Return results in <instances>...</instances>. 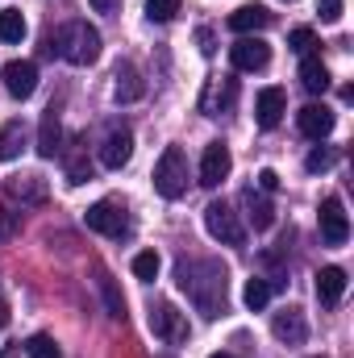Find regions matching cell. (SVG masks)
I'll use <instances>...</instances> for the list:
<instances>
[{"mask_svg": "<svg viewBox=\"0 0 354 358\" xmlns=\"http://www.w3.org/2000/svg\"><path fill=\"white\" fill-rule=\"evenodd\" d=\"M176 283L204 321H217L229 304V271L217 259H183L176 267Z\"/></svg>", "mask_w": 354, "mask_h": 358, "instance_id": "obj_1", "label": "cell"}, {"mask_svg": "<svg viewBox=\"0 0 354 358\" xmlns=\"http://www.w3.org/2000/svg\"><path fill=\"white\" fill-rule=\"evenodd\" d=\"M46 50L67 59L71 67H92L100 59V34L92 29L88 21H67V25H59L46 38Z\"/></svg>", "mask_w": 354, "mask_h": 358, "instance_id": "obj_2", "label": "cell"}, {"mask_svg": "<svg viewBox=\"0 0 354 358\" xmlns=\"http://www.w3.org/2000/svg\"><path fill=\"white\" fill-rule=\"evenodd\" d=\"M155 192L167 200H179L187 192V155L179 146H167L163 159L155 163Z\"/></svg>", "mask_w": 354, "mask_h": 358, "instance_id": "obj_3", "label": "cell"}, {"mask_svg": "<svg viewBox=\"0 0 354 358\" xmlns=\"http://www.w3.org/2000/svg\"><path fill=\"white\" fill-rule=\"evenodd\" d=\"M204 229H208L221 246H242V242H246V229H242L238 213H234L225 200H213V204L204 208Z\"/></svg>", "mask_w": 354, "mask_h": 358, "instance_id": "obj_4", "label": "cell"}, {"mask_svg": "<svg viewBox=\"0 0 354 358\" xmlns=\"http://www.w3.org/2000/svg\"><path fill=\"white\" fill-rule=\"evenodd\" d=\"M150 334L159 342H167V346H179V342H187V317L176 304L159 300V304H150Z\"/></svg>", "mask_w": 354, "mask_h": 358, "instance_id": "obj_5", "label": "cell"}, {"mask_svg": "<svg viewBox=\"0 0 354 358\" xmlns=\"http://www.w3.org/2000/svg\"><path fill=\"white\" fill-rule=\"evenodd\" d=\"M84 221H88V229L104 234V238H121L129 229V213H125L121 200H96L88 213H84Z\"/></svg>", "mask_w": 354, "mask_h": 358, "instance_id": "obj_6", "label": "cell"}, {"mask_svg": "<svg viewBox=\"0 0 354 358\" xmlns=\"http://www.w3.org/2000/svg\"><path fill=\"white\" fill-rule=\"evenodd\" d=\"M321 238L330 246H346V238H351V221H346V208H342L338 196L321 200Z\"/></svg>", "mask_w": 354, "mask_h": 358, "instance_id": "obj_7", "label": "cell"}, {"mask_svg": "<svg viewBox=\"0 0 354 358\" xmlns=\"http://www.w3.org/2000/svg\"><path fill=\"white\" fill-rule=\"evenodd\" d=\"M229 171H234L229 146H225V142H208V146H204V159H200V187H217Z\"/></svg>", "mask_w": 354, "mask_h": 358, "instance_id": "obj_8", "label": "cell"}, {"mask_svg": "<svg viewBox=\"0 0 354 358\" xmlns=\"http://www.w3.org/2000/svg\"><path fill=\"white\" fill-rule=\"evenodd\" d=\"M129 159H134V134L129 129H108L104 142H100V163L108 171H121Z\"/></svg>", "mask_w": 354, "mask_h": 358, "instance_id": "obj_9", "label": "cell"}, {"mask_svg": "<svg viewBox=\"0 0 354 358\" xmlns=\"http://www.w3.org/2000/svg\"><path fill=\"white\" fill-rule=\"evenodd\" d=\"M271 334H275L283 346H304V342H309V321H304L300 308H283V313L271 317Z\"/></svg>", "mask_w": 354, "mask_h": 358, "instance_id": "obj_10", "label": "cell"}, {"mask_svg": "<svg viewBox=\"0 0 354 358\" xmlns=\"http://www.w3.org/2000/svg\"><path fill=\"white\" fill-rule=\"evenodd\" d=\"M229 59H234L238 71H263L267 63H271V46H267L263 38H238L229 46Z\"/></svg>", "mask_w": 354, "mask_h": 358, "instance_id": "obj_11", "label": "cell"}, {"mask_svg": "<svg viewBox=\"0 0 354 358\" xmlns=\"http://www.w3.org/2000/svg\"><path fill=\"white\" fill-rule=\"evenodd\" d=\"M4 88H8V96H17V100H29L38 92V67L29 59L4 63Z\"/></svg>", "mask_w": 354, "mask_h": 358, "instance_id": "obj_12", "label": "cell"}, {"mask_svg": "<svg viewBox=\"0 0 354 358\" xmlns=\"http://www.w3.org/2000/svg\"><path fill=\"white\" fill-rule=\"evenodd\" d=\"M296 125H300V134H304V138L321 142V138H330V134H334V113H330L325 104H304V108L296 113Z\"/></svg>", "mask_w": 354, "mask_h": 358, "instance_id": "obj_13", "label": "cell"}, {"mask_svg": "<svg viewBox=\"0 0 354 358\" xmlns=\"http://www.w3.org/2000/svg\"><path fill=\"white\" fill-rule=\"evenodd\" d=\"M283 113H288V96H283V88H263L259 92V100H255V117H259L263 129H275V125L283 121Z\"/></svg>", "mask_w": 354, "mask_h": 358, "instance_id": "obj_14", "label": "cell"}, {"mask_svg": "<svg viewBox=\"0 0 354 358\" xmlns=\"http://www.w3.org/2000/svg\"><path fill=\"white\" fill-rule=\"evenodd\" d=\"M234 100H238V80L221 76V80H213V84H208L204 100H200V108H204L208 117H217L221 108H234Z\"/></svg>", "mask_w": 354, "mask_h": 358, "instance_id": "obj_15", "label": "cell"}, {"mask_svg": "<svg viewBox=\"0 0 354 358\" xmlns=\"http://www.w3.org/2000/svg\"><path fill=\"white\" fill-rule=\"evenodd\" d=\"M142 92H146V84H142V76H138V67H134V63H121V67L113 71V96H117L121 104L142 100Z\"/></svg>", "mask_w": 354, "mask_h": 358, "instance_id": "obj_16", "label": "cell"}, {"mask_svg": "<svg viewBox=\"0 0 354 358\" xmlns=\"http://www.w3.org/2000/svg\"><path fill=\"white\" fill-rule=\"evenodd\" d=\"M267 25H271V13H267L263 4H242V8L229 13V29L242 34V38H250L255 29H267Z\"/></svg>", "mask_w": 354, "mask_h": 358, "instance_id": "obj_17", "label": "cell"}, {"mask_svg": "<svg viewBox=\"0 0 354 358\" xmlns=\"http://www.w3.org/2000/svg\"><path fill=\"white\" fill-rule=\"evenodd\" d=\"M242 208H246V221H250L255 229H271V225H275V208H271V200H267L263 192L246 187V192H242Z\"/></svg>", "mask_w": 354, "mask_h": 358, "instance_id": "obj_18", "label": "cell"}, {"mask_svg": "<svg viewBox=\"0 0 354 358\" xmlns=\"http://www.w3.org/2000/svg\"><path fill=\"white\" fill-rule=\"evenodd\" d=\"M346 292V271L342 267H321L317 271V300L321 304H338Z\"/></svg>", "mask_w": 354, "mask_h": 358, "instance_id": "obj_19", "label": "cell"}, {"mask_svg": "<svg viewBox=\"0 0 354 358\" xmlns=\"http://www.w3.org/2000/svg\"><path fill=\"white\" fill-rule=\"evenodd\" d=\"M300 84H304V92H313V96L330 92V67H325L317 55H304V63H300Z\"/></svg>", "mask_w": 354, "mask_h": 358, "instance_id": "obj_20", "label": "cell"}, {"mask_svg": "<svg viewBox=\"0 0 354 358\" xmlns=\"http://www.w3.org/2000/svg\"><path fill=\"white\" fill-rule=\"evenodd\" d=\"M63 150V129H59V117H55V108L42 117V129H38V155L42 159H55Z\"/></svg>", "mask_w": 354, "mask_h": 358, "instance_id": "obj_21", "label": "cell"}, {"mask_svg": "<svg viewBox=\"0 0 354 358\" xmlns=\"http://www.w3.org/2000/svg\"><path fill=\"white\" fill-rule=\"evenodd\" d=\"M25 150V125L21 121H4L0 125V163H13Z\"/></svg>", "mask_w": 354, "mask_h": 358, "instance_id": "obj_22", "label": "cell"}, {"mask_svg": "<svg viewBox=\"0 0 354 358\" xmlns=\"http://www.w3.org/2000/svg\"><path fill=\"white\" fill-rule=\"evenodd\" d=\"M8 196L21 200V204H38V200H46V183H42V176L8 179Z\"/></svg>", "mask_w": 354, "mask_h": 358, "instance_id": "obj_23", "label": "cell"}, {"mask_svg": "<svg viewBox=\"0 0 354 358\" xmlns=\"http://www.w3.org/2000/svg\"><path fill=\"white\" fill-rule=\"evenodd\" d=\"M25 17H21V8H0V42H21L25 38Z\"/></svg>", "mask_w": 354, "mask_h": 358, "instance_id": "obj_24", "label": "cell"}, {"mask_svg": "<svg viewBox=\"0 0 354 358\" xmlns=\"http://www.w3.org/2000/svg\"><path fill=\"white\" fill-rule=\"evenodd\" d=\"M96 279H100V296H104V304H108V317H117V321H125V300H121V292H117V283H113V275H108V271H100Z\"/></svg>", "mask_w": 354, "mask_h": 358, "instance_id": "obj_25", "label": "cell"}, {"mask_svg": "<svg viewBox=\"0 0 354 358\" xmlns=\"http://www.w3.org/2000/svg\"><path fill=\"white\" fill-rule=\"evenodd\" d=\"M271 292H275V287H271L267 279H259V275H255V279H246V292H242V300H246V308H250V313H259V308H267Z\"/></svg>", "mask_w": 354, "mask_h": 358, "instance_id": "obj_26", "label": "cell"}, {"mask_svg": "<svg viewBox=\"0 0 354 358\" xmlns=\"http://www.w3.org/2000/svg\"><path fill=\"white\" fill-rule=\"evenodd\" d=\"M25 355L29 358H63V350H59V342H55L50 334H34V338L25 342Z\"/></svg>", "mask_w": 354, "mask_h": 358, "instance_id": "obj_27", "label": "cell"}, {"mask_svg": "<svg viewBox=\"0 0 354 358\" xmlns=\"http://www.w3.org/2000/svg\"><path fill=\"white\" fill-rule=\"evenodd\" d=\"M159 267H163V259H159L155 250H142V255H134V275H138L142 283H150V279L159 275Z\"/></svg>", "mask_w": 354, "mask_h": 358, "instance_id": "obj_28", "label": "cell"}, {"mask_svg": "<svg viewBox=\"0 0 354 358\" xmlns=\"http://www.w3.org/2000/svg\"><path fill=\"white\" fill-rule=\"evenodd\" d=\"M179 13V0H146V17L150 21H171Z\"/></svg>", "mask_w": 354, "mask_h": 358, "instance_id": "obj_29", "label": "cell"}, {"mask_svg": "<svg viewBox=\"0 0 354 358\" xmlns=\"http://www.w3.org/2000/svg\"><path fill=\"white\" fill-rule=\"evenodd\" d=\"M67 179H71V183H88L92 179V163L84 155H71V159H67Z\"/></svg>", "mask_w": 354, "mask_h": 358, "instance_id": "obj_30", "label": "cell"}, {"mask_svg": "<svg viewBox=\"0 0 354 358\" xmlns=\"http://www.w3.org/2000/svg\"><path fill=\"white\" fill-rule=\"evenodd\" d=\"M313 42H317V38H313V29H304V25L288 34V46H292L296 55H309V50H313Z\"/></svg>", "mask_w": 354, "mask_h": 358, "instance_id": "obj_31", "label": "cell"}, {"mask_svg": "<svg viewBox=\"0 0 354 358\" xmlns=\"http://www.w3.org/2000/svg\"><path fill=\"white\" fill-rule=\"evenodd\" d=\"M330 163H334V155H330V150H325V146H317V150H313V155H309V159H304V167H309V171H313V176H317V171H325V167H330Z\"/></svg>", "mask_w": 354, "mask_h": 358, "instance_id": "obj_32", "label": "cell"}, {"mask_svg": "<svg viewBox=\"0 0 354 358\" xmlns=\"http://www.w3.org/2000/svg\"><path fill=\"white\" fill-rule=\"evenodd\" d=\"M317 13H321V21H330V25H334V21H342V0H321V8H317Z\"/></svg>", "mask_w": 354, "mask_h": 358, "instance_id": "obj_33", "label": "cell"}, {"mask_svg": "<svg viewBox=\"0 0 354 358\" xmlns=\"http://www.w3.org/2000/svg\"><path fill=\"white\" fill-rule=\"evenodd\" d=\"M259 187H263V192H275V187H279V176H275L271 167H263V171H259Z\"/></svg>", "mask_w": 354, "mask_h": 358, "instance_id": "obj_34", "label": "cell"}, {"mask_svg": "<svg viewBox=\"0 0 354 358\" xmlns=\"http://www.w3.org/2000/svg\"><path fill=\"white\" fill-rule=\"evenodd\" d=\"M196 42H200V55H213V29H196Z\"/></svg>", "mask_w": 354, "mask_h": 358, "instance_id": "obj_35", "label": "cell"}, {"mask_svg": "<svg viewBox=\"0 0 354 358\" xmlns=\"http://www.w3.org/2000/svg\"><path fill=\"white\" fill-rule=\"evenodd\" d=\"M92 8H96V13H117L121 0H92Z\"/></svg>", "mask_w": 354, "mask_h": 358, "instance_id": "obj_36", "label": "cell"}, {"mask_svg": "<svg viewBox=\"0 0 354 358\" xmlns=\"http://www.w3.org/2000/svg\"><path fill=\"white\" fill-rule=\"evenodd\" d=\"M4 321H8V308H4V300H0V329H4Z\"/></svg>", "mask_w": 354, "mask_h": 358, "instance_id": "obj_37", "label": "cell"}, {"mask_svg": "<svg viewBox=\"0 0 354 358\" xmlns=\"http://www.w3.org/2000/svg\"><path fill=\"white\" fill-rule=\"evenodd\" d=\"M0 358H17V355H13V350H0Z\"/></svg>", "mask_w": 354, "mask_h": 358, "instance_id": "obj_38", "label": "cell"}, {"mask_svg": "<svg viewBox=\"0 0 354 358\" xmlns=\"http://www.w3.org/2000/svg\"><path fill=\"white\" fill-rule=\"evenodd\" d=\"M208 358H234V355H221V350H217V355H208Z\"/></svg>", "mask_w": 354, "mask_h": 358, "instance_id": "obj_39", "label": "cell"}, {"mask_svg": "<svg viewBox=\"0 0 354 358\" xmlns=\"http://www.w3.org/2000/svg\"><path fill=\"white\" fill-rule=\"evenodd\" d=\"M288 4H292V0H288Z\"/></svg>", "mask_w": 354, "mask_h": 358, "instance_id": "obj_40", "label": "cell"}]
</instances>
